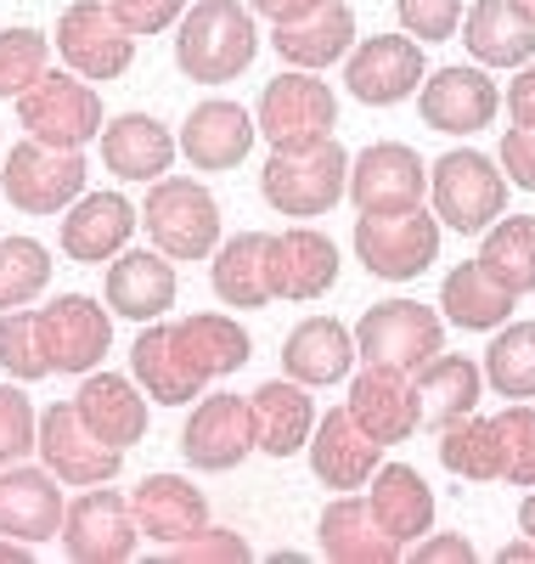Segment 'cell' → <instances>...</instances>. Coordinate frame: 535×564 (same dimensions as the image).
<instances>
[{"mask_svg":"<svg viewBox=\"0 0 535 564\" xmlns=\"http://www.w3.org/2000/svg\"><path fill=\"white\" fill-rule=\"evenodd\" d=\"M428 79L423 40L412 34H372L345 57V90L361 108H395Z\"/></svg>","mask_w":535,"mask_h":564,"instance_id":"obj_14","label":"cell"},{"mask_svg":"<svg viewBox=\"0 0 535 564\" xmlns=\"http://www.w3.org/2000/svg\"><path fill=\"white\" fill-rule=\"evenodd\" d=\"M34 435H40V417H34L29 395L18 384H0V468H7V463H29Z\"/></svg>","mask_w":535,"mask_h":564,"instance_id":"obj_47","label":"cell"},{"mask_svg":"<svg viewBox=\"0 0 535 564\" xmlns=\"http://www.w3.org/2000/svg\"><path fill=\"white\" fill-rule=\"evenodd\" d=\"M0 164H7V148H0Z\"/></svg>","mask_w":535,"mask_h":564,"instance_id":"obj_58","label":"cell"},{"mask_svg":"<svg viewBox=\"0 0 535 564\" xmlns=\"http://www.w3.org/2000/svg\"><path fill=\"white\" fill-rule=\"evenodd\" d=\"M462 45L479 68H524L535 57V23L507 0H473L462 12Z\"/></svg>","mask_w":535,"mask_h":564,"instance_id":"obj_34","label":"cell"},{"mask_svg":"<svg viewBox=\"0 0 535 564\" xmlns=\"http://www.w3.org/2000/svg\"><path fill=\"white\" fill-rule=\"evenodd\" d=\"M260 198L287 220H316L350 198V153L332 135L316 141V148L271 153L260 170Z\"/></svg>","mask_w":535,"mask_h":564,"instance_id":"obj_2","label":"cell"},{"mask_svg":"<svg viewBox=\"0 0 535 564\" xmlns=\"http://www.w3.org/2000/svg\"><path fill=\"white\" fill-rule=\"evenodd\" d=\"M417 390H423V423H451V417H468L479 412V395H484V367L468 361V356H434L428 367H417Z\"/></svg>","mask_w":535,"mask_h":564,"instance_id":"obj_38","label":"cell"},{"mask_svg":"<svg viewBox=\"0 0 535 564\" xmlns=\"http://www.w3.org/2000/svg\"><path fill=\"white\" fill-rule=\"evenodd\" d=\"M254 406V441L265 457H299L316 430V395L299 379H271L249 395Z\"/></svg>","mask_w":535,"mask_h":564,"instance_id":"obj_33","label":"cell"},{"mask_svg":"<svg viewBox=\"0 0 535 564\" xmlns=\"http://www.w3.org/2000/svg\"><path fill=\"white\" fill-rule=\"evenodd\" d=\"M254 124L265 130L271 153H294V148H316L338 124V97L327 79H310V68H287L276 79H265Z\"/></svg>","mask_w":535,"mask_h":564,"instance_id":"obj_6","label":"cell"},{"mask_svg":"<svg viewBox=\"0 0 535 564\" xmlns=\"http://www.w3.org/2000/svg\"><path fill=\"white\" fill-rule=\"evenodd\" d=\"M130 508H135L141 536H153L159 547H175L209 525V497L186 475H148L130 491Z\"/></svg>","mask_w":535,"mask_h":564,"instance_id":"obj_28","label":"cell"},{"mask_svg":"<svg viewBox=\"0 0 535 564\" xmlns=\"http://www.w3.org/2000/svg\"><path fill=\"white\" fill-rule=\"evenodd\" d=\"M356 260L383 282H412L440 260V215H356Z\"/></svg>","mask_w":535,"mask_h":564,"instance_id":"obj_9","label":"cell"},{"mask_svg":"<svg viewBox=\"0 0 535 564\" xmlns=\"http://www.w3.org/2000/svg\"><path fill=\"white\" fill-rule=\"evenodd\" d=\"M141 226H148L153 249L170 260H209L220 249V204L192 175L153 181L148 204H141Z\"/></svg>","mask_w":535,"mask_h":564,"instance_id":"obj_4","label":"cell"},{"mask_svg":"<svg viewBox=\"0 0 535 564\" xmlns=\"http://www.w3.org/2000/svg\"><path fill=\"white\" fill-rule=\"evenodd\" d=\"M518 531H524V536H535V491L518 502Z\"/></svg>","mask_w":535,"mask_h":564,"instance_id":"obj_56","label":"cell"},{"mask_svg":"<svg viewBox=\"0 0 535 564\" xmlns=\"http://www.w3.org/2000/svg\"><path fill=\"white\" fill-rule=\"evenodd\" d=\"M356 339L338 316H305L294 334L282 339V372L299 379L310 390H327V384H345L350 367H356Z\"/></svg>","mask_w":535,"mask_h":564,"instance_id":"obj_29","label":"cell"},{"mask_svg":"<svg viewBox=\"0 0 535 564\" xmlns=\"http://www.w3.org/2000/svg\"><path fill=\"white\" fill-rule=\"evenodd\" d=\"M513 289H502V282L479 265V254L473 260H462V265H451L446 271V289H440V316L451 322V327H462V334H491V327H502L507 316H513Z\"/></svg>","mask_w":535,"mask_h":564,"instance_id":"obj_36","label":"cell"},{"mask_svg":"<svg viewBox=\"0 0 535 564\" xmlns=\"http://www.w3.org/2000/svg\"><path fill=\"white\" fill-rule=\"evenodd\" d=\"M496 558H502V564H529V558H535V536H518V542H507Z\"/></svg>","mask_w":535,"mask_h":564,"instance_id":"obj_55","label":"cell"},{"mask_svg":"<svg viewBox=\"0 0 535 564\" xmlns=\"http://www.w3.org/2000/svg\"><path fill=\"white\" fill-rule=\"evenodd\" d=\"M175 327H181V339H186L192 361L209 372V384H215V379H231V372H242V367H249V356H254L249 327H242L237 316H226V311H192V316H181Z\"/></svg>","mask_w":535,"mask_h":564,"instance_id":"obj_39","label":"cell"},{"mask_svg":"<svg viewBox=\"0 0 535 564\" xmlns=\"http://www.w3.org/2000/svg\"><path fill=\"white\" fill-rule=\"evenodd\" d=\"M434 435H440V463H446V475L473 480V486L502 480V435H496V417L468 412V417L440 423Z\"/></svg>","mask_w":535,"mask_h":564,"instance_id":"obj_37","label":"cell"},{"mask_svg":"<svg viewBox=\"0 0 535 564\" xmlns=\"http://www.w3.org/2000/svg\"><path fill=\"white\" fill-rule=\"evenodd\" d=\"M63 480L52 475L45 463H7L0 468V536H18V542H52L63 531Z\"/></svg>","mask_w":535,"mask_h":564,"instance_id":"obj_18","label":"cell"},{"mask_svg":"<svg viewBox=\"0 0 535 564\" xmlns=\"http://www.w3.org/2000/svg\"><path fill=\"white\" fill-rule=\"evenodd\" d=\"M164 558H175V564H249L254 558V547L242 542V531H231V525H204L198 536H186V542H175V547H164Z\"/></svg>","mask_w":535,"mask_h":564,"instance_id":"obj_46","label":"cell"},{"mask_svg":"<svg viewBox=\"0 0 535 564\" xmlns=\"http://www.w3.org/2000/svg\"><path fill=\"white\" fill-rule=\"evenodd\" d=\"M40 334H45V350H52V372L85 379L113 350V311L85 294H57L52 305H40Z\"/></svg>","mask_w":535,"mask_h":564,"instance_id":"obj_16","label":"cell"},{"mask_svg":"<svg viewBox=\"0 0 535 564\" xmlns=\"http://www.w3.org/2000/svg\"><path fill=\"white\" fill-rule=\"evenodd\" d=\"M271 52L287 63V68H332V63H345L356 52V12L345 7V0H327V7H316L310 18L299 23H276L271 34Z\"/></svg>","mask_w":535,"mask_h":564,"instance_id":"obj_30","label":"cell"},{"mask_svg":"<svg viewBox=\"0 0 535 564\" xmlns=\"http://www.w3.org/2000/svg\"><path fill=\"white\" fill-rule=\"evenodd\" d=\"M0 193L23 215H63L85 193V148H45V141H18L0 164Z\"/></svg>","mask_w":535,"mask_h":564,"instance_id":"obj_8","label":"cell"},{"mask_svg":"<svg viewBox=\"0 0 535 564\" xmlns=\"http://www.w3.org/2000/svg\"><path fill=\"white\" fill-rule=\"evenodd\" d=\"M479 265L491 271L502 289L535 294V215H502L479 243Z\"/></svg>","mask_w":535,"mask_h":564,"instance_id":"obj_40","label":"cell"},{"mask_svg":"<svg viewBox=\"0 0 535 564\" xmlns=\"http://www.w3.org/2000/svg\"><path fill=\"white\" fill-rule=\"evenodd\" d=\"M254 135H260V124H254L249 108L231 102V97H215V102H198L186 113L181 159L192 170H204V175H226V170H237L242 159L254 153Z\"/></svg>","mask_w":535,"mask_h":564,"instance_id":"obj_22","label":"cell"},{"mask_svg":"<svg viewBox=\"0 0 535 564\" xmlns=\"http://www.w3.org/2000/svg\"><path fill=\"white\" fill-rule=\"evenodd\" d=\"M276 300H294V305H310L321 300L332 282H338V243L327 238V231L294 220L287 231H276Z\"/></svg>","mask_w":535,"mask_h":564,"instance_id":"obj_31","label":"cell"},{"mask_svg":"<svg viewBox=\"0 0 535 564\" xmlns=\"http://www.w3.org/2000/svg\"><path fill=\"white\" fill-rule=\"evenodd\" d=\"M57 52L79 79H119L135 63V34L113 18L108 0H74L57 18Z\"/></svg>","mask_w":535,"mask_h":564,"instance_id":"obj_13","label":"cell"},{"mask_svg":"<svg viewBox=\"0 0 535 564\" xmlns=\"http://www.w3.org/2000/svg\"><path fill=\"white\" fill-rule=\"evenodd\" d=\"M102 164L108 175L119 181H164V170L175 164V148H181V135H170L153 113H119L102 124Z\"/></svg>","mask_w":535,"mask_h":564,"instance_id":"obj_32","label":"cell"},{"mask_svg":"<svg viewBox=\"0 0 535 564\" xmlns=\"http://www.w3.org/2000/svg\"><path fill=\"white\" fill-rule=\"evenodd\" d=\"M484 384L507 401L535 395V322H502L484 350Z\"/></svg>","mask_w":535,"mask_h":564,"instance_id":"obj_41","label":"cell"},{"mask_svg":"<svg viewBox=\"0 0 535 564\" xmlns=\"http://www.w3.org/2000/svg\"><path fill=\"white\" fill-rule=\"evenodd\" d=\"M0 367L12 372L18 384H34L52 372V350L40 334V311H7L0 316Z\"/></svg>","mask_w":535,"mask_h":564,"instance_id":"obj_43","label":"cell"},{"mask_svg":"<svg viewBox=\"0 0 535 564\" xmlns=\"http://www.w3.org/2000/svg\"><path fill=\"white\" fill-rule=\"evenodd\" d=\"M34 452H40V463L52 468L63 486H79V491H85V486H108V480H119V463H124V452L96 435L90 423L79 417L74 401H52V406L40 412Z\"/></svg>","mask_w":535,"mask_h":564,"instance_id":"obj_11","label":"cell"},{"mask_svg":"<svg viewBox=\"0 0 535 564\" xmlns=\"http://www.w3.org/2000/svg\"><path fill=\"white\" fill-rule=\"evenodd\" d=\"M367 502L383 520V531L395 536L401 547H412L417 536L434 531V491L423 486L417 468L406 463H378V475L367 480Z\"/></svg>","mask_w":535,"mask_h":564,"instance_id":"obj_35","label":"cell"},{"mask_svg":"<svg viewBox=\"0 0 535 564\" xmlns=\"http://www.w3.org/2000/svg\"><path fill=\"white\" fill-rule=\"evenodd\" d=\"M507 186H513L507 170L491 164V153H473V148H457L440 164H428L434 215H440V226L462 231V238H479V231H491L507 215Z\"/></svg>","mask_w":535,"mask_h":564,"instance_id":"obj_3","label":"cell"},{"mask_svg":"<svg viewBox=\"0 0 535 564\" xmlns=\"http://www.w3.org/2000/svg\"><path fill=\"white\" fill-rule=\"evenodd\" d=\"M496 164L507 170L513 186H524V193H535V124H513L502 135V148H496Z\"/></svg>","mask_w":535,"mask_h":564,"instance_id":"obj_50","label":"cell"},{"mask_svg":"<svg viewBox=\"0 0 535 564\" xmlns=\"http://www.w3.org/2000/svg\"><path fill=\"white\" fill-rule=\"evenodd\" d=\"M18 124L34 141H45V148H90L108 124V108H102V90L90 79L45 68L18 97Z\"/></svg>","mask_w":535,"mask_h":564,"instance_id":"obj_5","label":"cell"},{"mask_svg":"<svg viewBox=\"0 0 535 564\" xmlns=\"http://www.w3.org/2000/svg\"><path fill=\"white\" fill-rule=\"evenodd\" d=\"M148 401L153 395L135 384V372H85V384L74 390L79 417L119 452H130L148 435Z\"/></svg>","mask_w":535,"mask_h":564,"instance_id":"obj_26","label":"cell"},{"mask_svg":"<svg viewBox=\"0 0 535 564\" xmlns=\"http://www.w3.org/2000/svg\"><path fill=\"white\" fill-rule=\"evenodd\" d=\"M52 282V249L40 238H0V311H23Z\"/></svg>","mask_w":535,"mask_h":564,"instance_id":"obj_42","label":"cell"},{"mask_svg":"<svg viewBox=\"0 0 535 564\" xmlns=\"http://www.w3.org/2000/svg\"><path fill=\"white\" fill-rule=\"evenodd\" d=\"M141 209H130L124 193H79L68 209H63V254L79 260V265H96V260H113L119 249H130V231H135Z\"/></svg>","mask_w":535,"mask_h":564,"instance_id":"obj_25","label":"cell"},{"mask_svg":"<svg viewBox=\"0 0 535 564\" xmlns=\"http://www.w3.org/2000/svg\"><path fill=\"white\" fill-rule=\"evenodd\" d=\"M130 372L159 406H186V401H198L209 390V372L192 361L175 322H148L141 327V339L130 345Z\"/></svg>","mask_w":535,"mask_h":564,"instance_id":"obj_19","label":"cell"},{"mask_svg":"<svg viewBox=\"0 0 535 564\" xmlns=\"http://www.w3.org/2000/svg\"><path fill=\"white\" fill-rule=\"evenodd\" d=\"M502 108V90L496 79L473 68V63H457V68H434L423 85H417V113L428 130L440 135H473L496 119Z\"/></svg>","mask_w":535,"mask_h":564,"instance_id":"obj_17","label":"cell"},{"mask_svg":"<svg viewBox=\"0 0 535 564\" xmlns=\"http://www.w3.org/2000/svg\"><path fill=\"white\" fill-rule=\"evenodd\" d=\"M507 113L513 124H535V63H524L518 79L507 85Z\"/></svg>","mask_w":535,"mask_h":564,"instance_id":"obj_52","label":"cell"},{"mask_svg":"<svg viewBox=\"0 0 535 564\" xmlns=\"http://www.w3.org/2000/svg\"><path fill=\"white\" fill-rule=\"evenodd\" d=\"M108 7L130 34H164L186 12V0H108Z\"/></svg>","mask_w":535,"mask_h":564,"instance_id":"obj_49","label":"cell"},{"mask_svg":"<svg viewBox=\"0 0 535 564\" xmlns=\"http://www.w3.org/2000/svg\"><path fill=\"white\" fill-rule=\"evenodd\" d=\"M249 452H260L254 441V406L249 395H204L192 406L186 430H181V457L204 475H226Z\"/></svg>","mask_w":535,"mask_h":564,"instance_id":"obj_15","label":"cell"},{"mask_svg":"<svg viewBox=\"0 0 535 564\" xmlns=\"http://www.w3.org/2000/svg\"><path fill=\"white\" fill-rule=\"evenodd\" d=\"M395 12H401V29L412 40H451L462 34V0H395Z\"/></svg>","mask_w":535,"mask_h":564,"instance_id":"obj_48","label":"cell"},{"mask_svg":"<svg viewBox=\"0 0 535 564\" xmlns=\"http://www.w3.org/2000/svg\"><path fill=\"white\" fill-rule=\"evenodd\" d=\"M276 231H237L209 254V282L215 300L237 311H265L276 300Z\"/></svg>","mask_w":535,"mask_h":564,"instance_id":"obj_23","label":"cell"},{"mask_svg":"<svg viewBox=\"0 0 535 564\" xmlns=\"http://www.w3.org/2000/svg\"><path fill=\"white\" fill-rule=\"evenodd\" d=\"M181 294V282H175V265L170 254L159 249H119L108 260V282H102V300L113 316L124 322H159Z\"/></svg>","mask_w":535,"mask_h":564,"instance_id":"obj_24","label":"cell"},{"mask_svg":"<svg viewBox=\"0 0 535 564\" xmlns=\"http://www.w3.org/2000/svg\"><path fill=\"white\" fill-rule=\"evenodd\" d=\"M260 52L254 34V7H237V0H198L192 12H181L175 29V68L192 85H226L242 79Z\"/></svg>","mask_w":535,"mask_h":564,"instance_id":"obj_1","label":"cell"},{"mask_svg":"<svg viewBox=\"0 0 535 564\" xmlns=\"http://www.w3.org/2000/svg\"><path fill=\"white\" fill-rule=\"evenodd\" d=\"M367 430L395 446V441H412L423 430V390H417V372H401V367H378V361H361L356 384H350V401H345Z\"/></svg>","mask_w":535,"mask_h":564,"instance_id":"obj_20","label":"cell"},{"mask_svg":"<svg viewBox=\"0 0 535 564\" xmlns=\"http://www.w3.org/2000/svg\"><path fill=\"white\" fill-rule=\"evenodd\" d=\"M45 68H52V40L40 29H0V102H18Z\"/></svg>","mask_w":535,"mask_h":564,"instance_id":"obj_44","label":"cell"},{"mask_svg":"<svg viewBox=\"0 0 535 564\" xmlns=\"http://www.w3.org/2000/svg\"><path fill=\"white\" fill-rule=\"evenodd\" d=\"M507 7H518V12H524V18L535 23V0H507Z\"/></svg>","mask_w":535,"mask_h":564,"instance_id":"obj_57","label":"cell"},{"mask_svg":"<svg viewBox=\"0 0 535 564\" xmlns=\"http://www.w3.org/2000/svg\"><path fill=\"white\" fill-rule=\"evenodd\" d=\"M34 558V542H18V536H0V564H29Z\"/></svg>","mask_w":535,"mask_h":564,"instance_id":"obj_54","label":"cell"},{"mask_svg":"<svg viewBox=\"0 0 535 564\" xmlns=\"http://www.w3.org/2000/svg\"><path fill=\"white\" fill-rule=\"evenodd\" d=\"M496 435H502V480L535 486V406L507 401L496 412Z\"/></svg>","mask_w":535,"mask_h":564,"instance_id":"obj_45","label":"cell"},{"mask_svg":"<svg viewBox=\"0 0 535 564\" xmlns=\"http://www.w3.org/2000/svg\"><path fill=\"white\" fill-rule=\"evenodd\" d=\"M356 350H361V361L417 372L446 350V316L417 300H378L356 322Z\"/></svg>","mask_w":535,"mask_h":564,"instance_id":"obj_7","label":"cell"},{"mask_svg":"<svg viewBox=\"0 0 535 564\" xmlns=\"http://www.w3.org/2000/svg\"><path fill=\"white\" fill-rule=\"evenodd\" d=\"M406 553H412L417 564H473V558H479V547H473L468 536H457V531H451V536H417Z\"/></svg>","mask_w":535,"mask_h":564,"instance_id":"obj_51","label":"cell"},{"mask_svg":"<svg viewBox=\"0 0 535 564\" xmlns=\"http://www.w3.org/2000/svg\"><path fill=\"white\" fill-rule=\"evenodd\" d=\"M316 547L321 558L332 564H395L406 547L383 531V520L372 513L367 497L356 491H338V502H327L321 513V531H316Z\"/></svg>","mask_w":535,"mask_h":564,"instance_id":"obj_27","label":"cell"},{"mask_svg":"<svg viewBox=\"0 0 535 564\" xmlns=\"http://www.w3.org/2000/svg\"><path fill=\"white\" fill-rule=\"evenodd\" d=\"M57 542L74 564H124V558H135L141 525H135L130 497L113 491V486H85L63 513Z\"/></svg>","mask_w":535,"mask_h":564,"instance_id":"obj_10","label":"cell"},{"mask_svg":"<svg viewBox=\"0 0 535 564\" xmlns=\"http://www.w3.org/2000/svg\"><path fill=\"white\" fill-rule=\"evenodd\" d=\"M428 198V164L406 141H372L350 159V204L356 215H406Z\"/></svg>","mask_w":535,"mask_h":564,"instance_id":"obj_12","label":"cell"},{"mask_svg":"<svg viewBox=\"0 0 535 564\" xmlns=\"http://www.w3.org/2000/svg\"><path fill=\"white\" fill-rule=\"evenodd\" d=\"M254 7V18H265V23H299V18H310L316 7H327V0H249Z\"/></svg>","mask_w":535,"mask_h":564,"instance_id":"obj_53","label":"cell"},{"mask_svg":"<svg viewBox=\"0 0 535 564\" xmlns=\"http://www.w3.org/2000/svg\"><path fill=\"white\" fill-rule=\"evenodd\" d=\"M378 463H383V441L367 430L350 406L316 417V430H310V468H316V480L327 491L367 486L378 475Z\"/></svg>","mask_w":535,"mask_h":564,"instance_id":"obj_21","label":"cell"}]
</instances>
